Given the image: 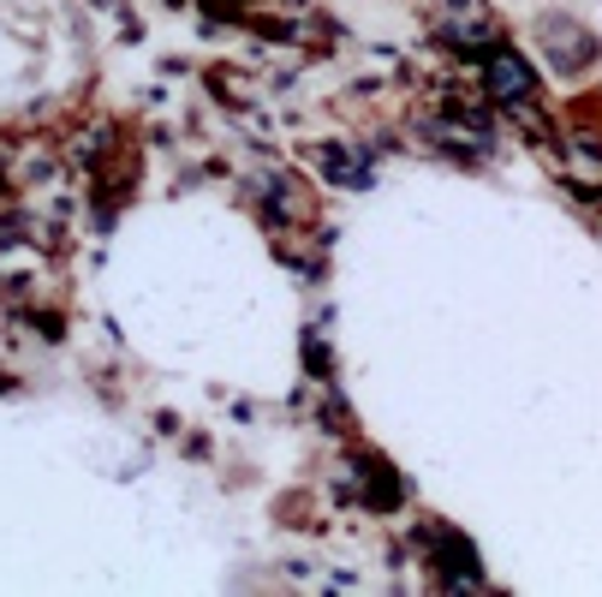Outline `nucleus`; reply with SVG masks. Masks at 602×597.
I'll return each instance as SVG.
<instances>
[{"label":"nucleus","instance_id":"nucleus-1","mask_svg":"<svg viewBox=\"0 0 602 597\" xmlns=\"http://www.w3.org/2000/svg\"><path fill=\"white\" fill-rule=\"evenodd\" d=\"M484 78H489V97H501L508 108H525V102H531V72L513 60L508 48H496V54L484 60Z\"/></svg>","mask_w":602,"mask_h":597}]
</instances>
